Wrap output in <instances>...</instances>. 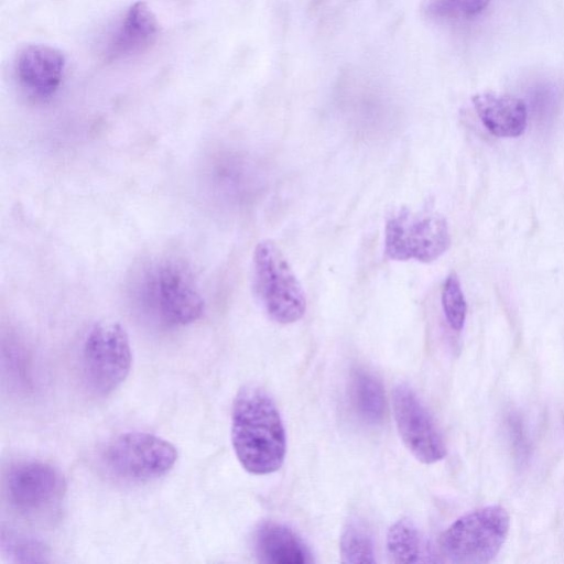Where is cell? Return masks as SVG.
<instances>
[{
  "label": "cell",
  "mask_w": 564,
  "mask_h": 564,
  "mask_svg": "<svg viewBox=\"0 0 564 564\" xmlns=\"http://www.w3.org/2000/svg\"><path fill=\"white\" fill-rule=\"evenodd\" d=\"M231 443L241 466L253 475H268L283 464L286 435L280 412L262 388L242 387L231 412Z\"/></svg>",
  "instance_id": "cell-1"
},
{
  "label": "cell",
  "mask_w": 564,
  "mask_h": 564,
  "mask_svg": "<svg viewBox=\"0 0 564 564\" xmlns=\"http://www.w3.org/2000/svg\"><path fill=\"white\" fill-rule=\"evenodd\" d=\"M132 289L141 310L165 327L192 324L205 311V301L192 269L176 258L145 264Z\"/></svg>",
  "instance_id": "cell-2"
},
{
  "label": "cell",
  "mask_w": 564,
  "mask_h": 564,
  "mask_svg": "<svg viewBox=\"0 0 564 564\" xmlns=\"http://www.w3.org/2000/svg\"><path fill=\"white\" fill-rule=\"evenodd\" d=\"M252 288L267 315L292 324L306 310L305 293L288 260L271 240L260 241L252 259Z\"/></svg>",
  "instance_id": "cell-3"
},
{
  "label": "cell",
  "mask_w": 564,
  "mask_h": 564,
  "mask_svg": "<svg viewBox=\"0 0 564 564\" xmlns=\"http://www.w3.org/2000/svg\"><path fill=\"white\" fill-rule=\"evenodd\" d=\"M509 527L510 518L505 508H479L462 516L443 532L440 551L453 563H487L499 553Z\"/></svg>",
  "instance_id": "cell-4"
},
{
  "label": "cell",
  "mask_w": 564,
  "mask_h": 564,
  "mask_svg": "<svg viewBox=\"0 0 564 564\" xmlns=\"http://www.w3.org/2000/svg\"><path fill=\"white\" fill-rule=\"evenodd\" d=\"M451 246L446 219L433 212L402 207L388 217L384 227V253L391 260L429 263Z\"/></svg>",
  "instance_id": "cell-5"
},
{
  "label": "cell",
  "mask_w": 564,
  "mask_h": 564,
  "mask_svg": "<svg viewBox=\"0 0 564 564\" xmlns=\"http://www.w3.org/2000/svg\"><path fill=\"white\" fill-rule=\"evenodd\" d=\"M82 360L91 390L108 394L117 389L128 377L132 364L124 327L112 321L96 323L85 338Z\"/></svg>",
  "instance_id": "cell-6"
},
{
  "label": "cell",
  "mask_w": 564,
  "mask_h": 564,
  "mask_svg": "<svg viewBox=\"0 0 564 564\" xmlns=\"http://www.w3.org/2000/svg\"><path fill=\"white\" fill-rule=\"evenodd\" d=\"M107 468L127 480H151L169 473L177 451L169 441L150 433L128 432L116 436L102 455Z\"/></svg>",
  "instance_id": "cell-7"
},
{
  "label": "cell",
  "mask_w": 564,
  "mask_h": 564,
  "mask_svg": "<svg viewBox=\"0 0 564 564\" xmlns=\"http://www.w3.org/2000/svg\"><path fill=\"white\" fill-rule=\"evenodd\" d=\"M393 416L399 435L410 453L421 463L433 464L446 455L444 438L432 415L406 384L392 392Z\"/></svg>",
  "instance_id": "cell-8"
},
{
  "label": "cell",
  "mask_w": 564,
  "mask_h": 564,
  "mask_svg": "<svg viewBox=\"0 0 564 564\" xmlns=\"http://www.w3.org/2000/svg\"><path fill=\"white\" fill-rule=\"evenodd\" d=\"M63 486L59 471L40 460L17 464L9 470L6 480L9 501L26 513L48 508L59 498Z\"/></svg>",
  "instance_id": "cell-9"
},
{
  "label": "cell",
  "mask_w": 564,
  "mask_h": 564,
  "mask_svg": "<svg viewBox=\"0 0 564 564\" xmlns=\"http://www.w3.org/2000/svg\"><path fill=\"white\" fill-rule=\"evenodd\" d=\"M65 69V57L55 47L32 44L23 47L15 62V75L24 91L46 99L58 89Z\"/></svg>",
  "instance_id": "cell-10"
},
{
  "label": "cell",
  "mask_w": 564,
  "mask_h": 564,
  "mask_svg": "<svg viewBox=\"0 0 564 564\" xmlns=\"http://www.w3.org/2000/svg\"><path fill=\"white\" fill-rule=\"evenodd\" d=\"M258 560L268 564L312 563V554L303 540L285 524L267 521L253 534Z\"/></svg>",
  "instance_id": "cell-11"
},
{
  "label": "cell",
  "mask_w": 564,
  "mask_h": 564,
  "mask_svg": "<svg viewBox=\"0 0 564 564\" xmlns=\"http://www.w3.org/2000/svg\"><path fill=\"white\" fill-rule=\"evenodd\" d=\"M473 104L481 122L492 134L514 138L524 132L528 115L521 99L487 91L475 95Z\"/></svg>",
  "instance_id": "cell-12"
},
{
  "label": "cell",
  "mask_w": 564,
  "mask_h": 564,
  "mask_svg": "<svg viewBox=\"0 0 564 564\" xmlns=\"http://www.w3.org/2000/svg\"><path fill=\"white\" fill-rule=\"evenodd\" d=\"M158 33V20L144 2L132 4L118 30L112 47L115 53H133L147 47Z\"/></svg>",
  "instance_id": "cell-13"
},
{
  "label": "cell",
  "mask_w": 564,
  "mask_h": 564,
  "mask_svg": "<svg viewBox=\"0 0 564 564\" xmlns=\"http://www.w3.org/2000/svg\"><path fill=\"white\" fill-rule=\"evenodd\" d=\"M349 398L358 416L367 424H379L386 414V395L379 379L365 369L352 371Z\"/></svg>",
  "instance_id": "cell-14"
},
{
  "label": "cell",
  "mask_w": 564,
  "mask_h": 564,
  "mask_svg": "<svg viewBox=\"0 0 564 564\" xmlns=\"http://www.w3.org/2000/svg\"><path fill=\"white\" fill-rule=\"evenodd\" d=\"M387 551L394 563H416L421 560L423 553L422 539L411 520L400 519L389 528Z\"/></svg>",
  "instance_id": "cell-15"
},
{
  "label": "cell",
  "mask_w": 564,
  "mask_h": 564,
  "mask_svg": "<svg viewBox=\"0 0 564 564\" xmlns=\"http://www.w3.org/2000/svg\"><path fill=\"white\" fill-rule=\"evenodd\" d=\"M339 550L341 561L351 564L376 562L371 536L362 523L351 520L344 528Z\"/></svg>",
  "instance_id": "cell-16"
},
{
  "label": "cell",
  "mask_w": 564,
  "mask_h": 564,
  "mask_svg": "<svg viewBox=\"0 0 564 564\" xmlns=\"http://www.w3.org/2000/svg\"><path fill=\"white\" fill-rule=\"evenodd\" d=\"M1 552L9 562L13 563L48 561V550L41 541L14 531H2Z\"/></svg>",
  "instance_id": "cell-17"
},
{
  "label": "cell",
  "mask_w": 564,
  "mask_h": 564,
  "mask_svg": "<svg viewBox=\"0 0 564 564\" xmlns=\"http://www.w3.org/2000/svg\"><path fill=\"white\" fill-rule=\"evenodd\" d=\"M442 306L448 325L459 332L465 324L467 305L456 273H451L442 289Z\"/></svg>",
  "instance_id": "cell-18"
},
{
  "label": "cell",
  "mask_w": 564,
  "mask_h": 564,
  "mask_svg": "<svg viewBox=\"0 0 564 564\" xmlns=\"http://www.w3.org/2000/svg\"><path fill=\"white\" fill-rule=\"evenodd\" d=\"M490 0H432L429 12L438 18H473L481 13Z\"/></svg>",
  "instance_id": "cell-19"
}]
</instances>
